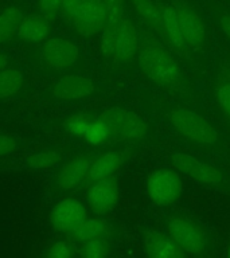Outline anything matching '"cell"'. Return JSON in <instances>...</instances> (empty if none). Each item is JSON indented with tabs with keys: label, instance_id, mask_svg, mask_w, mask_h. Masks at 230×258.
I'll use <instances>...</instances> for the list:
<instances>
[{
	"label": "cell",
	"instance_id": "6da1fadb",
	"mask_svg": "<svg viewBox=\"0 0 230 258\" xmlns=\"http://www.w3.org/2000/svg\"><path fill=\"white\" fill-rule=\"evenodd\" d=\"M139 63L141 73L156 84L174 86L181 82L182 73L178 62L159 44H145L139 52Z\"/></svg>",
	"mask_w": 230,
	"mask_h": 258
},
{
	"label": "cell",
	"instance_id": "7a4b0ae2",
	"mask_svg": "<svg viewBox=\"0 0 230 258\" xmlns=\"http://www.w3.org/2000/svg\"><path fill=\"white\" fill-rule=\"evenodd\" d=\"M169 121L174 128L187 140L203 145L217 143V129L198 113L186 109H175L169 113Z\"/></svg>",
	"mask_w": 230,
	"mask_h": 258
},
{
	"label": "cell",
	"instance_id": "3957f363",
	"mask_svg": "<svg viewBox=\"0 0 230 258\" xmlns=\"http://www.w3.org/2000/svg\"><path fill=\"white\" fill-rule=\"evenodd\" d=\"M167 235L185 255H201L205 253L206 234L193 221L175 217L167 225Z\"/></svg>",
	"mask_w": 230,
	"mask_h": 258
},
{
	"label": "cell",
	"instance_id": "277c9868",
	"mask_svg": "<svg viewBox=\"0 0 230 258\" xmlns=\"http://www.w3.org/2000/svg\"><path fill=\"white\" fill-rule=\"evenodd\" d=\"M100 116L108 125L112 140H137L143 139L148 131V126L141 117L131 110L113 108L102 112Z\"/></svg>",
	"mask_w": 230,
	"mask_h": 258
},
{
	"label": "cell",
	"instance_id": "5b68a950",
	"mask_svg": "<svg viewBox=\"0 0 230 258\" xmlns=\"http://www.w3.org/2000/svg\"><path fill=\"white\" fill-rule=\"evenodd\" d=\"M147 191L152 203L169 206L182 192V180L177 171L160 168L153 171L147 181Z\"/></svg>",
	"mask_w": 230,
	"mask_h": 258
},
{
	"label": "cell",
	"instance_id": "8992f818",
	"mask_svg": "<svg viewBox=\"0 0 230 258\" xmlns=\"http://www.w3.org/2000/svg\"><path fill=\"white\" fill-rule=\"evenodd\" d=\"M174 7L177 11L182 35L187 48L199 50L203 47L207 42V31L199 12L183 2H178L174 4Z\"/></svg>",
	"mask_w": 230,
	"mask_h": 258
},
{
	"label": "cell",
	"instance_id": "52a82bcc",
	"mask_svg": "<svg viewBox=\"0 0 230 258\" xmlns=\"http://www.w3.org/2000/svg\"><path fill=\"white\" fill-rule=\"evenodd\" d=\"M80 55L77 44L70 39L54 36L44 40L42 47V62L51 70H66L76 63Z\"/></svg>",
	"mask_w": 230,
	"mask_h": 258
},
{
	"label": "cell",
	"instance_id": "ba28073f",
	"mask_svg": "<svg viewBox=\"0 0 230 258\" xmlns=\"http://www.w3.org/2000/svg\"><path fill=\"white\" fill-rule=\"evenodd\" d=\"M106 22V7L104 0H80L74 15L70 19L81 35L90 36L102 31Z\"/></svg>",
	"mask_w": 230,
	"mask_h": 258
},
{
	"label": "cell",
	"instance_id": "9c48e42d",
	"mask_svg": "<svg viewBox=\"0 0 230 258\" xmlns=\"http://www.w3.org/2000/svg\"><path fill=\"white\" fill-rule=\"evenodd\" d=\"M171 163L177 171L203 184H218L222 180V173L217 167L186 153H174Z\"/></svg>",
	"mask_w": 230,
	"mask_h": 258
},
{
	"label": "cell",
	"instance_id": "30bf717a",
	"mask_svg": "<svg viewBox=\"0 0 230 258\" xmlns=\"http://www.w3.org/2000/svg\"><path fill=\"white\" fill-rule=\"evenodd\" d=\"M88 218L85 206L77 199L66 198L54 206L51 211V222L55 230L70 234Z\"/></svg>",
	"mask_w": 230,
	"mask_h": 258
},
{
	"label": "cell",
	"instance_id": "8fae6325",
	"mask_svg": "<svg viewBox=\"0 0 230 258\" xmlns=\"http://www.w3.org/2000/svg\"><path fill=\"white\" fill-rule=\"evenodd\" d=\"M117 199H119V183L114 176L92 183L86 197L89 209L97 215L109 213L116 206Z\"/></svg>",
	"mask_w": 230,
	"mask_h": 258
},
{
	"label": "cell",
	"instance_id": "7c38bea8",
	"mask_svg": "<svg viewBox=\"0 0 230 258\" xmlns=\"http://www.w3.org/2000/svg\"><path fill=\"white\" fill-rule=\"evenodd\" d=\"M96 85L92 80L81 76H65L55 81L51 92L62 101H78L93 94Z\"/></svg>",
	"mask_w": 230,
	"mask_h": 258
},
{
	"label": "cell",
	"instance_id": "4fadbf2b",
	"mask_svg": "<svg viewBox=\"0 0 230 258\" xmlns=\"http://www.w3.org/2000/svg\"><path fill=\"white\" fill-rule=\"evenodd\" d=\"M104 2L106 7V22L101 31V50L105 58L112 59L117 28L125 16L124 0H104Z\"/></svg>",
	"mask_w": 230,
	"mask_h": 258
},
{
	"label": "cell",
	"instance_id": "5bb4252c",
	"mask_svg": "<svg viewBox=\"0 0 230 258\" xmlns=\"http://www.w3.org/2000/svg\"><path fill=\"white\" fill-rule=\"evenodd\" d=\"M139 48V38L132 22L124 16L117 28L114 38V50L112 59L114 62H128L135 56Z\"/></svg>",
	"mask_w": 230,
	"mask_h": 258
},
{
	"label": "cell",
	"instance_id": "9a60e30c",
	"mask_svg": "<svg viewBox=\"0 0 230 258\" xmlns=\"http://www.w3.org/2000/svg\"><path fill=\"white\" fill-rule=\"evenodd\" d=\"M92 161L89 157L85 156L73 157L66 161L64 167L60 169V172L56 173L55 184L58 185V188L62 191H69L85 183Z\"/></svg>",
	"mask_w": 230,
	"mask_h": 258
},
{
	"label": "cell",
	"instance_id": "2e32d148",
	"mask_svg": "<svg viewBox=\"0 0 230 258\" xmlns=\"http://www.w3.org/2000/svg\"><path fill=\"white\" fill-rule=\"evenodd\" d=\"M160 11L161 20H163V38L165 43L169 47H172L175 51L186 52L187 46L185 43L183 35H182L181 26L178 20L177 11L174 4H157Z\"/></svg>",
	"mask_w": 230,
	"mask_h": 258
},
{
	"label": "cell",
	"instance_id": "e0dca14e",
	"mask_svg": "<svg viewBox=\"0 0 230 258\" xmlns=\"http://www.w3.org/2000/svg\"><path fill=\"white\" fill-rule=\"evenodd\" d=\"M50 30H51L50 20L46 16L42 14H31V15L23 16L16 35L26 42L40 43L48 39Z\"/></svg>",
	"mask_w": 230,
	"mask_h": 258
},
{
	"label": "cell",
	"instance_id": "ac0fdd59",
	"mask_svg": "<svg viewBox=\"0 0 230 258\" xmlns=\"http://www.w3.org/2000/svg\"><path fill=\"white\" fill-rule=\"evenodd\" d=\"M123 163H124V157H123L121 153H104V155H101V156H98L97 159H94L92 161L85 181L86 183H96L98 180H102V179L113 176L114 172L120 169Z\"/></svg>",
	"mask_w": 230,
	"mask_h": 258
},
{
	"label": "cell",
	"instance_id": "d6986e66",
	"mask_svg": "<svg viewBox=\"0 0 230 258\" xmlns=\"http://www.w3.org/2000/svg\"><path fill=\"white\" fill-rule=\"evenodd\" d=\"M145 253L152 258H175L185 255L169 238H165L159 234H153L147 238Z\"/></svg>",
	"mask_w": 230,
	"mask_h": 258
},
{
	"label": "cell",
	"instance_id": "ffe728a7",
	"mask_svg": "<svg viewBox=\"0 0 230 258\" xmlns=\"http://www.w3.org/2000/svg\"><path fill=\"white\" fill-rule=\"evenodd\" d=\"M137 14L145 20V23L152 28L160 38H163V20H161L159 6L153 4L152 0H129Z\"/></svg>",
	"mask_w": 230,
	"mask_h": 258
},
{
	"label": "cell",
	"instance_id": "44dd1931",
	"mask_svg": "<svg viewBox=\"0 0 230 258\" xmlns=\"http://www.w3.org/2000/svg\"><path fill=\"white\" fill-rule=\"evenodd\" d=\"M24 86L23 73L14 68L0 70V100L16 96Z\"/></svg>",
	"mask_w": 230,
	"mask_h": 258
},
{
	"label": "cell",
	"instance_id": "7402d4cb",
	"mask_svg": "<svg viewBox=\"0 0 230 258\" xmlns=\"http://www.w3.org/2000/svg\"><path fill=\"white\" fill-rule=\"evenodd\" d=\"M23 16L19 7H8L0 12V43L8 42L16 35Z\"/></svg>",
	"mask_w": 230,
	"mask_h": 258
},
{
	"label": "cell",
	"instance_id": "603a6c76",
	"mask_svg": "<svg viewBox=\"0 0 230 258\" xmlns=\"http://www.w3.org/2000/svg\"><path fill=\"white\" fill-rule=\"evenodd\" d=\"M109 229L108 222L100 218H86L74 231H72V235L74 239L78 242L88 241L92 238L104 237L106 235Z\"/></svg>",
	"mask_w": 230,
	"mask_h": 258
},
{
	"label": "cell",
	"instance_id": "cb8c5ba5",
	"mask_svg": "<svg viewBox=\"0 0 230 258\" xmlns=\"http://www.w3.org/2000/svg\"><path fill=\"white\" fill-rule=\"evenodd\" d=\"M82 139H85L86 143L92 145L104 144L105 141H108L110 139V132H109L108 125L102 120V117H92V120L89 121L88 126L85 129Z\"/></svg>",
	"mask_w": 230,
	"mask_h": 258
},
{
	"label": "cell",
	"instance_id": "d4e9b609",
	"mask_svg": "<svg viewBox=\"0 0 230 258\" xmlns=\"http://www.w3.org/2000/svg\"><path fill=\"white\" fill-rule=\"evenodd\" d=\"M80 254L88 258H101L110 253V243L106 237H97L80 242Z\"/></svg>",
	"mask_w": 230,
	"mask_h": 258
},
{
	"label": "cell",
	"instance_id": "484cf974",
	"mask_svg": "<svg viewBox=\"0 0 230 258\" xmlns=\"http://www.w3.org/2000/svg\"><path fill=\"white\" fill-rule=\"evenodd\" d=\"M60 160L61 156L58 151L47 149V151H40V152L30 155L27 157V165L34 169H46L56 165Z\"/></svg>",
	"mask_w": 230,
	"mask_h": 258
},
{
	"label": "cell",
	"instance_id": "4316f807",
	"mask_svg": "<svg viewBox=\"0 0 230 258\" xmlns=\"http://www.w3.org/2000/svg\"><path fill=\"white\" fill-rule=\"evenodd\" d=\"M93 114L89 113H76L69 117L66 121V126H68L69 132L74 135V136L82 137L86 126H88L89 121L92 120Z\"/></svg>",
	"mask_w": 230,
	"mask_h": 258
},
{
	"label": "cell",
	"instance_id": "83f0119b",
	"mask_svg": "<svg viewBox=\"0 0 230 258\" xmlns=\"http://www.w3.org/2000/svg\"><path fill=\"white\" fill-rule=\"evenodd\" d=\"M217 102L221 112L230 121V80L223 81L217 89Z\"/></svg>",
	"mask_w": 230,
	"mask_h": 258
},
{
	"label": "cell",
	"instance_id": "f1b7e54d",
	"mask_svg": "<svg viewBox=\"0 0 230 258\" xmlns=\"http://www.w3.org/2000/svg\"><path fill=\"white\" fill-rule=\"evenodd\" d=\"M38 8L50 22L62 14V0H38Z\"/></svg>",
	"mask_w": 230,
	"mask_h": 258
},
{
	"label": "cell",
	"instance_id": "f546056e",
	"mask_svg": "<svg viewBox=\"0 0 230 258\" xmlns=\"http://www.w3.org/2000/svg\"><path fill=\"white\" fill-rule=\"evenodd\" d=\"M44 255L50 258H69L73 255V249L68 242L56 241L48 246Z\"/></svg>",
	"mask_w": 230,
	"mask_h": 258
},
{
	"label": "cell",
	"instance_id": "4dcf8cb0",
	"mask_svg": "<svg viewBox=\"0 0 230 258\" xmlns=\"http://www.w3.org/2000/svg\"><path fill=\"white\" fill-rule=\"evenodd\" d=\"M16 148H18V141L14 137L8 135H0V156L15 152Z\"/></svg>",
	"mask_w": 230,
	"mask_h": 258
},
{
	"label": "cell",
	"instance_id": "1f68e13d",
	"mask_svg": "<svg viewBox=\"0 0 230 258\" xmlns=\"http://www.w3.org/2000/svg\"><path fill=\"white\" fill-rule=\"evenodd\" d=\"M78 3H80V0H62V14L69 20L72 19L73 15H74Z\"/></svg>",
	"mask_w": 230,
	"mask_h": 258
},
{
	"label": "cell",
	"instance_id": "d6a6232c",
	"mask_svg": "<svg viewBox=\"0 0 230 258\" xmlns=\"http://www.w3.org/2000/svg\"><path fill=\"white\" fill-rule=\"evenodd\" d=\"M219 26H221L222 31L227 38L230 39V15L229 14H222L219 16Z\"/></svg>",
	"mask_w": 230,
	"mask_h": 258
},
{
	"label": "cell",
	"instance_id": "836d02e7",
	"mask_svg": "<svg viewBox=\"0 0 230 258\" xmlns=\"http://www.w3.org/2000/svg\"><path fill=\"white\" fill-rule=\"evenodd\" d=\"M8 68V58L4 52L0 51V70Z\"/></svg>",
	"mask_w": 230,
	"mask_h": 258
},
{
	"label": "cell",
	"instance_id": "e575fe53",
	"mask_svg": "<svg viewBox=\"0 0 230 258\" xmlns=\"http://www.w3.org/2000/svg\"><path fill=\"white\" fill-rule=\"evenodd\" d=\"M226 257H230V245L227 246V249H226Z\"/></svg>",
	"mask_w": 230,
	"mask_h": 258
}]
</instances>
